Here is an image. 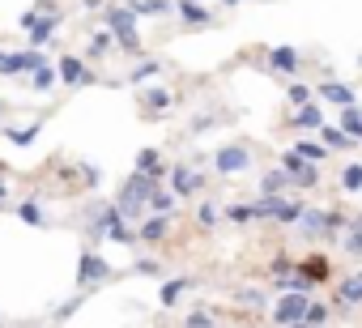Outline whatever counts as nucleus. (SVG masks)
I'll list each match as a JSON object with an SVG mask.
<instances>
[{
	"label": "nucleus",
	"instance_id": "obj_43",
	"mask_svg": "<svg viewBox=\"0 0 362 328\" xmlns=\"http://www.w3.org/2000/svg\"><path fill=\"white\" fill-rule=\"evenodd\" d=\"M286 328H315V324H307V320H298V324H286Z\"/></svg>",
	"mask_w": 362,
	"mask_h": 328
},
{
	"label": "nucleus",
	"instance_id": "obj_27",
	"mask_svg": "<svg viewBox=\"0 0 362 328\" xmlns=\"http://www.w3.org/2000/svg\"><path fill=\"white\" fill-rule=\"evenodd\" d=\"M175 205H179V197H175L170 188H153V197H149V213L170 218V213H175Z\"/></svg>",
	"mask_w": 362,
	"mask_h": 328
},
{
	"label": "nucleus",
	"instance_id": "obj_15",
	"mask_svg": "<svg viewBox=\"0 0 362 328\" xmlns=\"http://www.w3.org/2000/svg\"><path fill=\"white\" fill-rule=\"evenodd\" d=\"M337 303H341V311L362 307V269H354V277H345V281L337 286Z\"/></svg>",
	"mask_w": 362,
	"mask_h": 328
},
{
	"label": "nucleus",
	"instance_id": "obj_32",
	"mask_svg": "<svg viewBox=\"0 0 362 328\" xmlns=\"http://www.w3.org/2000/svg\"><path fill=\"white\" fill-rule=\"evenodd\" d=\"M39 132H43V119H39V124H26V128H9L5 141H13V145H35Z\"/></svg>",
	"mask_w": 362,
	"mask_h": 328
},
{
	"label": "nucleus",
	"instance_id": "obj_17",
	"mask_svg": "<svg viewBox=\"0 0 362 328\" xmlns=\"http://www.w3.org/2000/svg\"><path fill=\"white\" fill-rule=\"evenodd\" d=\"M286 192H294V184H290V175L281 167H273V171L260 175V197H286Z\"/></svg>",
	"mask_w": 362,
	"mask_h": 328
},
{
	"label": "nucleus",
	"instance_id": "obj_35",
	"mask_svg": "<svg viewBox=\"0 0 362 328\" xmlns=\"http://www.w3.org/2000/svg\"><path fill=\"white\" fill-rule=\"evenodd\" d=\"M132 273H136V277H162V273H166V264H162L158 256H141V260L132 264Z\"/></svg>",
	"mask_w": 362,
	"mask_h": 328
},
{
	"label": "nucleus",
	"instance_id": "obj_25",
	"mask_svg": "<svg viewBox=\"0 0 362 328\" xmlns=\"http://www.w3.org/2000/svg\"><path fill=\"white\" fill-rule=\"evenodd\" d=\"M111 43H115V35L103 26V30H94V35H90V43H86V56H90V60H103V56L111 52Z\"/></svg>",
	"mask_w": 362,
	"mask_h": 328
},
{
	"label": "nucleus",
	"instance_id": "obj_29",
	"mask_svg": "<svg viewBox=\"0 0 362 328\" xmlns=\"http://www.w3.org/2000/svg\"><path fill=\"white\" fill-rule=\"evenodd\" d=\"M286 102H290V107L298 111V107L315 102V90H311V86H303V81H290V86H286Z\"/></svg>",
	"mask_w": 362,
	"mask_h": 328
},
{
	"label": "nucleus",
	"instance_id": "obj_45",
	"mask_svg": "<svg viewBox=\"0 0 362 328\" xmlns=\"http://www.w3.org/2000/svg\"><path fill=\"white\" fill-rule=\"evenodd\" d=\"M5 111H9V102H5V98H0V115H5Z\"/></svg>",
	"mask_w": 362,
	"mask_h": 328
},
{
	"label": "nucleus",
	"instance_id": "obj_18",
	"mask_svg": "<svg viewBox=\"0 0 362 328\" xmlns=\"http://www.w3.org/2000/svg\"><path fill=\"white\" fill-rule=\"evenodd\" d=\"M136 171H141V175H149V180L170 175V167H162V153H158V149H149V145L136 153Z\"/></svg>",
	"mask_w": 362,
	"mask_h": 328
},
{
	"label": "nucleus",
	"instance_id": "obj_3",
	"mask_svg": "<svg viewBox=\"0 0 362 328\" xmlns=\"http://www.w3.org/2000/svg\"><path fill=\"white\" fill-rule=\"evenodd\" d=\"M107 30L115 35V43L124 52H141V35H136V13L128 5H111L107 9Z\"/></svg>",
	"mask_w": 362,
	"mask_h": 328
},
{
	"label": "nucleus",
	"instance_id": "obj_6",
	"mask_svg": "<svg viewBox=\"0 0 362 328\" xmlns=\"http://www.w3.org/2000/svg\"><path fill=\"white\" fill-rule=\"evenodd\" d=\"M47 56L39 47H26V52H5V60H0V77H30L35 69H43Z\"/></svg>",
	"mask_w": 362,
	"mask_h": 328
},
{
	"label": "nucleus",
	"instance_id": "obj_13",
	"mask_svg": "<svg viewBox=\"0 0 362 328\" xmlns=\"http://www.w3.org/2000/svg\"><path fill=\"white\" fill-rule=\"evenodd\" d=\"M170 239V218H162V213H149L141 226H136V243H166Z\"/></svg>",
	"mask_w": 362,
	"mask_h": 328
},
{
	"label": "nucleus",
	"instance_id": "obj_42",
	"mask_svg": "<svg viewBox=\"0 0 362 328\" xmlns=\"http://www.w3.org/2000/svg\"><path fill=\"white\" fill-rule=\"evenodd\" d=\"M5 201H9V188H5V180H0V209H5Z\"/></svg>",
	"mask_w": 362,
	"mask_h": 328
},
{
	"label": "nucleus",
	"instance_id": "obj_19",
	"mask_svg": "<svg viewBox=\"0 0 362 328\" xmlns=\"http://www.w3.org/2000/svg\"><path fill=\"white\" fill-rule=\"evenodd\" d=\"M60 22H64L60 13H52V18H43V13H39V22L30 26V47H43V43H52V39H56V30H60Z\"/></svg>",
	"mask_w": 362,
	"mask_h": 328
},
{
	"label": "nucleus",
	"instance_id": "obj_4",
	"mask_svg": "<svg viewBox=\"0 0 362 328\" xmlns=\"http://www.w3.org/2000/svg\"><path fill=\"white\" fill-rule=\"evenodd\" d=\"M111 277H115V269H111L98 252H90V247H86V252H81V260H77V286L90 294L94 286H103V281H111Z\"/></svg>",
	"mask_w": 362,
	"mask_h": 328
},
{
	"label": "nucleus",
	"instance_id": "obj_12",
	"mask_svg": "<svg viewBox=\"0 0 362 328\" xmlns=\"http://www.w3.org/2000/svg\"><path fill=\"white\" fill-rule=\"evenodd\" d=\"M269 69H273V73H281V77L298 73V69H303V56H298V47H290V43H281V47H269Z\"/></svg>",
	"mask_w": 362,
	"mask_h": 328
},
{
	"label": "nucleus",
	"instance_id": "obj_2",
	"mask_svg": "<svg viewBox=\"0 0 362 328\" xmlns=\"http://www.w3.org/2000/svg\"><path fill=\"white\" fill-rule=\"evenodd\" d=\"M256 167V149L247 145V141H226L218 153H214V171L218 175H243V171H252Z\"/></svg>",
	"mask_w": 362,
	"mask_h": 328
},
{
	"label": "nucleus",
	"instance_id": "obj_40",
	"mask_svg": "<svg viewBox=\"0 0 362 328\" xmlns=\"http://www.w3.org/2000/svg\"><path fill=\"white\" fill-rule=\"evenodd\" d=\"M345 252H349V256H362V226H354V222H349V230H345Z\"/></svg>",
	"mask_w": 362,
	"mask_h": 328
},
{
	"label": "nucleus",
	"instance_id": "obj_24",
	"mask_svg": "<svg viewBox=\"0 0 362 328\" xmlns=\"http://www.w3.org/2000/svg\"><path fill=\"white\" fill-rule=\"evenodd\" d=\"M13 213H18V222H26V226H47V213H43L39 197H30V201H18V205H13Z\"/></svg>",
	"mask_w": 362,
	"mask_h": 328
},
{
	"label": "nucleus",
	"instance_id": "obj_39",
	"mask_svg": "<svg viewBox=\"0 0 362 328\" xmlns=\"http://www.w3.org/2000/svg\"><path fill=\"white\" fill-rule=\"evenodd\" d=\"M239 303L252 307V311H264V307H269V298H264L260 290H239Z\"/></svg>",
	"mask_w": 362,
	"mask_h": 328
},
{
	"label": "nucleus",
	"instance_id": "obj_28",
	"mask_svg": "<svg viewBox=\"0 0 362 328\" xmlns=\"http://www.w3.org/2000/svg\"><path fill=\"white\" fill-rule=\"evenodd\" d=\"M341 192H362V162H345L341 167Z\"/></svg>",
	"mask_w": 362,
	"mask_h": 328
},
{
	"label": "nucleus",
	"instance_id": "obj_22",
	"mask_svg": "<svg viewBox=\"0 0 362 328\" xmlns=\"http://www.w3.org/2000/svg\"><path fill=\"white\" fill-rule=\"evenodd\" d=\"M290 149H294V153H303L307 162H315V167H324V162H328V153H332V149H328V145H324L320 136H315V141H307V136H298V141H294Z\"/></svg>",
	"mask_w": 362,
	"mask_h": 328
},
{
	"label": "nucleus",
	"instance_id": "obj_11",
	"mask_svg": "<svg viewBox=\"0 0 362 328\" xmlns=\"http://www.w3.org/2000/svg\"><path fill=\"white\" fill-rule=\"evenodd\" d=\"M294 273H303L311 286H320V281H328V277H332V260H328L324 252H311V256H303V260L294 264Z\"/></svg>",
	"mask_w": 362,
	"mask_h": 328
},
{
	"label": "nucleus",
	"instance_id": "obj_38",
	"mask_svg": "<svg viewBox=\"0 0 362 328\" xmlns=\"http://www.w3.org/2000/svg\"><path fill=\"white\" fill-rule=\"evenodd\" d=\"M184 328H218V315H209V311H188V315H184Z\"/></svg>",
	"mask_w": 362,
	"mask_h": 328
},
{
	"label": "nucleus",
	"instance_id": "obj_47",
	"mask_svg": "<svg viewBox=\"0 0 362 328\" xmlns=\"http://www.w3.org/2000/svg\"><path fill=\"white\" fill-rule=\"evenodd\" d=\"M0 60H5V52H0Z\"/></svg>",
	"mask_w": 362,
	"mask_h": 328
},
{
	"label": "nucleus",
	"instance_id": "obj_21",
	"mask_svg": "<svg viewBox=\"0 0 362 328\" xmlns=\"http://www.w3.org/2000/svg\"><path fill=\"white\" fill-rule=\"evenodd\" d=\"M175 13L184 18L188 26H209V22H214V13H209L205 5H197V0H175Z\"/></svg>",
	"mask_w": 362,
	"mask_h": 328
},
{
	"label": "nucleus",
	"instance_id": "obj_37",
	"mask_svg": "<svg viewBox=\"0 0 362 328\" xmlns=\"http://www.w3.org/2000/svg\"><path fill=\"white\" fill-rule=\"evenodd\" d=\"M328 320H332V307H328V303H311V307H307V324H315V328H324Z\"/></svg>",
	"mask_w": 362,
	"mask_h": 328
},
{
	"label": "nucleus",
	"instance_id": "obj_8",
	"mask_svg": "<svg viewBox=\"0 0 362 328\" xmlns=\"http://www.w3.org/2000/svg\"><path fill=\"white\" fill-rule=\"evenodd\" d=\"M56 73H60V81H64L69 90L94 86V73L86 69V60H81V56H60V60H56Z\"/></svg>",
	"mask_w": 362,
	"mask_h": 328
},
{
	"label": "nucleus",
	"instance_id": "obj_41",
	"mask_svg": "<svg viewBox=\"0 0 362 328\" xmlns=\"http://www.w3.org/2000/svg\"><path fill=\"white\" fill-rule=\"evenodd\" d=\"M81 303H86V298H81V294H77V298H69V303H64V307H60V311H56V320H69V315H73V311H77V307H81Z\"/></svg>",
	"mask_w": 362,
	"mask_h": 328
},
{
	"label": "nucleus",
	"instance_id": "obj_36",
	"mask_svg": "<svg viewBox=\"0 0 362 328\" xmlns=\"http://www.w3.org/2000/svg\"><path fill=\"white\" fill-rule=\"evenodd\" d=\"M128 9L141 18V13H166V9H175L170 0H128Z\"/></svg>",
	"mask_w": 362,
	"mask_h": 328
},
{
	"label": "nucleus",
	"instance_id": "obj_1",
	"mask_svg": "<svg viewBox=\"0 0 362 328\" xmlns=\"http://www.w3.org/2000/svg\"><path fill=\"white\" fill-rule=\"evenodd\" d=\"M153 188H158V180H149V175L132 171V175L124 180L119 197H115V209H119L128 222H132V218H141V209H149V197H153Z\"/></svg>",
	"mask_w": 362,
	"mask_h": 328
},
{
	"label": "nucleus",
	"instance_id": "obj_9",
	"mask_svg": "<svg viewBox=\"0 0 362 328\" xmlns=\"http://www.w3.org/2000/svg\"><path fill=\"white\" fill-rule=\"evenodd\" d=\"M205 188V175H197L192 167H170V192L179 197V201H188V197H197Z\"/></svg>",
	"mask_w": 362,
	"mask_h": 328
},
{
	"label": "nucleus",
	"instance_id": "obj_5",
	"mask_svg": "<svg viewBox=\"0 0 362 328\" xmlns=\"http://www.w3.org/2000/svg\"><path fill=\"white\" fill-rule=\"evenodd\" d=\"M277 167L290 175V184H294V188H315V184L324 180L315 162H307V158H303V153H294V149H286V153H281V162H277Z\"/></svg>",
	"mask_w": 362,
	"mask_h": 328
},
{
	"label": "nucleus",
	"instance_id": "obj_30",
	"mask_svg": "<svg viewBox=\"0 0 362 328\" xmlns=\"http://www.w3.org/2000/svg\"><path fill=\"white\" fill-rule=\"evenodd\" d=\"M218 218H226L218 201H201V205H197V222H201V230H214V226H218Z\"/></svg>",
	"mask_w": 362,
	"mask_h": 328
},
{
	"label": "nucleus",
	"instance_id": "obj_10",
	"mask_svg": "<svg viewBox=\"0 0 362 328\" xmlns=\"http://www.w3.org/2000/svg\"><path fill=\"white\" fill-rule=\"evenodd\" d=\"M315 98L320 102H332V107H354L358 102V90L345 86V81H320L315 86Z\"/></svg>",
	"mask_w": 362,
	"mask_h": 328
},
{
	"label": "nucleus",
	"instance_id": "obj_14",
	"mask_svg": "<svg viewBox=\"0 0 362 328\" xmlns=\"http://www.w3.org/2000/svg\"><path fill=\"white\" fill-rule=\"evenodd\" d=\"M328 119H324V111H320V102H307V107H298L294 115H290V132H320Z\"/></svg>",
	"mask_w": 362,
	"mask_h": 328
},
{
	"label": "nucleus",
	"instance_id": "obj_46",
	"mask_svg": "<svg viewBox=\"0 0 362 328\" xmlns=\"http://www.w3.org/2000/svg\"><path fill=\"white\" fill-rule=\"evenodd\" d=\"M354 226H362V213H358V218H354Z\"/></svg>",
	"mask_w": 362,
	"mask_h": 328
},
{
	"label": "nucleus",
	"instance_id": "obj_44",
	"mask_svg": "<svg viewBox=\"0 0 362 328\" xmlns=\"http://www.w3.org/2000/svg\"><path fill=\"white\" fill-rule=\"evenodd\" d=\"M222 5H226V9H235V5H243V0H222Z\"/></svg>",
	"mask_w": 362,
	"mask_h": 328
},
{
	"label": "nucleus",
	"instance_id": "obj_20",
	"mask_svg": "<svg viewBox=\"0 0 362 328\" xmlns=\"http://www.w3.org/2000/svg\"><path fill=\"white\" fill-rule=\"evenodd\" d=\"M166 107H175V94H170V90L153 86V90H145V94H141V111H145V115H162Z\"/></svg>",
	"mask_w": 362,
	"mask_h": 328
},
{
	"label": "nucleus",
	"instance_id": "obj_23",
	"mask_svg": "<svg viewBox=\"0 0 362 328\" xmlns=\"http://www.w3.org/2000/svg\"><path fill=\"white\" fill-rule=\"evenodd\" d=\"M315 136H320V141H324V145H328L332 153H341V149H349V145H358V141H354V136H349V132H345L341 124H324V128H320Z\"/></svg>",
	"mask_w": 362,
	"mask_h": 328
},
{
	"label": "nucleus",
	"instance_id": "obj_33",
	"mask_svg": "<svg viewBox=\"0 0 362 328\" xmlns=\"http://www.w3.org/2000/svg\"><path fill=\"white\" fill-rule=\"evenodd\" d=\"M222 213H226V222H235V226H247V222H256V201H247V205H226Z\"/></svg>",
	"mask_w": 362,
	"mask_h": 328
},
{
	"label": "nucleus",
	"instance_id": "obj_26",
	"mask_svg": "<svg viewBox=\"0 0 362 328\" xmlns=\"http://www.w3.org/2000/svg\"><path fill=\"white\" fill-rule=\"evenodd\" d=\"M26 81H30V90H39V94H47V90H56V81H60V73H56V69H52V60H47V64H43V69H35V73H30Z\"/></svg>",
	"mask_w": 362,
	"mask_h": 328
},
{
	"label": "nucleus",
	"instance_id": "obj_34",
	"mask_svg": "<svg viewBox=\"0 0 362 328\" xmlns=\"http://www.w3.org/2000/svg\"><path fill=\"white\" fill-rule=\"evenodd\" d=\"M158 73H162V60H141L136 69H128V81L141 86V81H149V77H158Z\"/></svg>",
	"mask_w": 362,
	"mask_h": 328
},
{
	"label": "nucleus",
	"instance_id": "obj_16",
	"mask_svg": "<svg viewBox=\"0 0 362 328\" xmlns=\"http://www.w3.org/2000/svg\"><path fill=\"white\" fill-rule=\"evenodd\" d=\"M192 286H197L192 277H175V281H166V286H162V298H158V307H162V311H175V307H179V298H184V294H192Z\"/></svg>",
	"mask_w": 362,
	"mask_h": 328
},
{
	"label": "nucleus",
	"instance_id": "obj_31",
	"mask_svg": "<svg viewBox=\"0 0 362 328\" xmlns=\"http://www.w3.org/2000/svg\"><path fill=\"white\" fill-rule=\"evenodd\" d=\"M337 124H341L358 145H362V111H358V107H341V119H337Z\"/></svg>",
	"mask_w": 362,
	"mask_h": 328
},
{
	"label": "nucleus",
	"instance_id": "obj_7",
	"mask_svg": "<svg viewBox=\"0 0 362 328\" xmlns=\"http://www.w3.org/2000/svg\"><path fill=\"white\" fill-rule=\"evenodd\" d=\"M307 307H311V298L307 294H298V290H286L273 307H269V315L286 328V324H298V320H307Z\"/></svg>",
	"mask_w": 362,
	"mask_h": 328
}]
</instances>
